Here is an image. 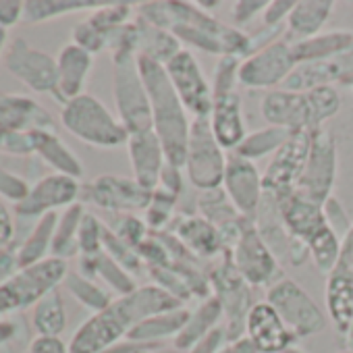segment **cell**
I'll use <instances>...</instances> for the list:
<instances>
[{"label":"cell","instance_id":"23","mask_svg":"<svg viewBox=\"0 0 353 353\" xmlns=\"http://www.w3.org/2000/svg\"><path fill=\"white\" fill-rule=\"evenodd\" d=\"M92 67H94L92 52H88L85 48L73 42L63 46V50L57 57V69H59L57 98L63 100V104L83 94Z\"/></svg>","mask_w":353,"mask_h":353},{"label":"cell","instance_id":"45","mask_svg":"<svg viewBox=\"0 0 353 353\" xmlns=\"http://www.w3.org/2000/svg\"><path fill=\"white\" fill-rule=\"evenodd\" d=\"M104 229L106 225L94 216L92 212H85L81 227H79V256H96L102 252V241H104Z\"/></svg>","mask_w":353,"mask_h":353},{"label":"cell","instance_id":"60","mask_svg":"<svg viewBox=\"0 0 353 353\" xmlns=\"http://www.w3.org/2000/svg\"><path fill=\"white\" fill-rule=\"evenodd\" d=\"M283 353H305V351H303V349H299V347H295V345H293V347H289V349H287V351H283Z\"/></svg>","mask_w":353,"mask_h":353},{"label":"cell","instance_id":"17","mask_svg":"<svg viewBox=\"0 0 353 353\" xmlns=\"http://www.w3.org/2000/svg\"><path fill=\"white\" fill-rule=\"evenodd\" d=\"M7 69L34 92L57 94L59 88V69L57 59L50 54L32 48L26 40H15L7 54Z\"/></svg>","mask_w":353,"mask_h":353},{"label":"cell","instance_id":"58","mask_svg":"<svg viewBox=\"0 0 353 353\" xmlns=\"http://www.w3.org/2000/svg\"><path fill=\"white\" fill-rule=\"evenodd\" d=\"M5 44H7V30H5V28H0V59H3Z\"/></svg>","mask_w":353,"mask_h":353},{"label":"cell","instance_id":"51","mask_svg":"<svg viewBox=\"0 0 353 353\" xmlns=\"http://www.w3.org/2000/svg\"><path fill=\"white\" fill-rule=\"evenodd\" d=\"M28 194H30V190H28V185L19 179V176L11 174V172L5 170V168H0V196L11 198L13 202L19 204Z\"/></svg>","mask_w":353,"mask_h":353},{"label":"cell","instance_id":"24","mask_svg":"<svg viewBox=\"0 0 353 353\" xmlns=\"http://www.w3.org/2000/svg\"><path fill=\"white\" fill-rule=\"evenodd\" d=\"M279 200V210H281V219L283 225L287 229V233L293 239H299L307 245V241L326 227L324 214H322V206L316 202H310L305 198H301L299 194H289L285 198H276Z\"/></svg>","mask_w":353,"mask_h":353},{"label":"cell","instance_id":"41","mask_svg":"<svg viewBox=\"0 0 353 353\" xmlns=\"http://www.w3.org/2000/svg\"><path fill=\"white\" fill-rule=\"evenodd\" d=\"M176 202L179 198L156 188L152 192V202L145 210V225L150 229V233H164L168 231V225H170V219H172V212L176 208Z\"/></svg>","mask_w":353,"mask_h":353},{"label":"cell","instance_id":"44","mask_svg":"<svg viewBox=\"0 0 353 353\" xmlns=\"http://www.w3.org/2000/svg\"><path fill=\"white\" fill-rule=\"evenodd\" d=\"M108 229L133 250H137L150 237V229H148L145 221L137 219L135 214H117L112 227H108Z\"/></svg>","mask_w":353,"mask_h":353},{"label":"cell","instance_id":"49","mask_svg":"<svg viewBox=\"0 0 353 353\" xmlns=\"http://www.w3.org/2000/svg\"><path fill=\"white\" fill-rule=\"evenodd\" d=\"M295 3L293 0H272L268 3L266 11L262 13V21L266 28H281V26H287V19L293 11Z\"/></svg>","mask_w":353,"mask_h":353},{"label":"cell","instance_id":"1","mask_svg":"<svg viewBox=\"0 0 353 353\" xmlns=\"http://www.w3.org/2000/svg\"><path fill=\"white\" fill-rule=\"evenodd\" d=\"M185 307L176 297L158 285L137 287L133 293L112 299L108 307L92 314L71 336L69 353H106L119 345L133 326L156 314Z\"/></svg>","mask_w":353,"mask_h":353},{"label":"cell","instance_id":"22","mask_svg":"<svg viewBox=\"0 0 353 353\" xmlns=\"http://www.w3.org/2000/svg\"><path fill=\"white\" fill-rule=\"evenodd\" d=\"M170 233L179 239L181 245L190 254H194L198 260H202V258L219 260L221 256L229 254L219 229L202 216L190 214V216L179 219L172 225Z\"/></svg>","mask_w":353,"mask_h":353},{"label":"cell","instance_id":"42","mask_svg":"<svg viewBox=\"0 0 353 353\" xmlns=\"http://www.w3.org/2000/svg\"><path fill=\"white\" fill-rule=\"evenodd\" d=\"M243 59L237 57H221L216 67H214V77H212V94L214 98H223L229 94L237 92L239 83V67Z\"/></svg>","mask_w":353,"mask_h":353},{"label":"cell","instance_id":"15","mask_svg":"<svg viewBox=\"0 0 353 353\" xmlns=\"http://www.w3.org/2000/svg\"><path fill=\"white\" fill-rule=\"evenodd\" d=\"M85 198L106 212L133 214L137 210H148L152 202V192L143 190L135 179L102 174L85 188Z\"/></svg>","mask_w":353,"mask_h":353},{"label":"cell","instance_id":"40","mask_svg":"<svg viewBox=\"0 0 353 353\" xmlns=\"http://www.w3.org/2000/svg\"><path fill=\"white\" fill-rule=\"evenodd\" d=\"M104 7V3H83V0H63V3H26V13H23V19L30 21V23H40V21H48V19H54V17H63V15H69V13H77V11H88V9H100Z\"/></svg>","mask_w":353,"mask_h":353},{"label":"cell","instance_id":"27","mask_svg":"<svg viewBox=\"0 0 353 353\" xmlns=\"http://www.w3.org/2000/svg\"><path fill=\"white\" fill-rule=\"evenodd\" d=\"M28 137H30L32 150L48 166H52L59 174H67V176H73V179H79V176H83V164L79 162V158L52 131H48V129H34V131L28 133Z\"/></svg>","mask_w":353,"mask_h":353},{"label":"cell","instance_id":"4","mask_svg":"<svg viewBox=\"0 0 353 353\" xmlns=\"http://www.w3.org/2000/svg\"><path fill=\"white\" fill-rule=\"evenodd\" d=\"M67 274V260L52 256L28 268H19L7 281H0V316L30 305L34 307L44 295L59 289Z\"/></svg>","mask_w":353,"mask_h":353},{"label":"cell","instance_id":"18","mask_svg":"<svg viewBox=\"0 0 353 353\" xmlns=\"http://www.w3.org/2000/svg\"><path fill=\"white\" fill-rule=\"evenodd\" d=\"M79 181L67 174H48L40 179L30 194L15 206L19 216H38L42 219L44 214L57 212V208H69L75 204L79 196Z\"/></svg>","mask_w":353,"mask_h":353},{"label":"cell","instance_id":"32","mask_svg":"<svg viewBox=\"0 0 353 353\" xmlns=\"http://www.w3.org/2000/svg\"><path fill=\"white\" fill-rule=\"evenodd\" d=\"M135 21H137V34H139L137 57H145V59H152L160 65H166L168 61H172L183 50L181 42L176 40L170 32L160 30L141 17H137Z\"/></svg>","mask_w":353,"mask_h":353},{"label":"cell","instance_id":"11","mask_svg":"<svg viewBox=\"0 0 353 353\" xmlns=\"http://www.w3.org/2000/svg\"><path fill=\"white\" fill-rule=\"evenodd\" d=\"M312 133L314 131H295L279 148L262 174L264 194L272 198H285L295 192L310 156Z\"/></svg>","mask_w":353,"mask_h":353},{"label":"cell","instance_id":"31","mask_svg":"<svg viewBox=\"0 0 353 353\" xmlns=\"http://www.w3.org/2000/svg\"><path fill=\"white\" fill-rule=\"evenodd\" d=\"M79 272L90 279L104 281L119 297L129 295L137 289V283L131 272H127L119 262H114L106 252H100L96 256H81L79 260Z\"/></svg>","mask_w":353,"mask_h":353},{"label":"cell","instance_id":"52","mask_svg":"<svg viewBox=\"0 0 353 353\" xmlns=\"http://www.w3.org/2000/svg\"><path fill=\"white\" fill-rule=\"evenodd\" d=\"M183 185H185V179H183V174H181V168L179 166H172L166 162L162 174H160V183L158 188L176 196V198H181V192H183Z\"/></svg>","mask_w":353,"mask_h":353},{"label":"cell","instance_id":"59","mask_svg":"<svg viewBox=\"0 0 353 353\" xmlns=\"http://www.w3.org/2000/svg\"><path fill=\"white\" fill-rule=\"evenodd\" d=\"M345 341H347V349H351V351H353V326H351V332L347 334V339H345Z\"/></svg>","mask_w":353,"mask_h":353},{"label":"cell","instance_id":"14","mask_svg":"<svg viewBox=\"0 0 353 353\" xmlns=\"http://www.w3.org/2000/svg\"><path fill=\"white\" fill-rule=\"evenodd\" d=\"M229 254H231V262L237 268V272L252 287H266V285L270 287L283 279L281 264H279L274 252L270 250V245L260 235L256 223H252L243 231V235L239 237V241L235 243V248Z\"/></svg>","mask_w":353,"mask_h":353},{"label":"cell","instance_id":"50","mask_svg":"<svg viewBox=\"0 0 353 353\" xmlns=\"http://www.w3.org/2000/svg\"><path fill=\"white\" fill-rule=\"evenodd\" d=\"M227 343H231V339H229L227 326L221 324V326H216L214 330H210L200 343H196L188 353H221V349H223Z\"/></svg>","mask_w":353,"mask_h":353},{"label":"cell","instance_id":"6","mask_svg":"<svg viewBox=\"0 0 353 353\" xmlns=\"http://www.w3.org/2000/svg\"><path fill=\"white\" fill-rule=\"evenodd\" d=\"M225 150L219 145L210 119H194L188 139L185 170L190 183L200 192H210L223 188L225 170H227Z\"/></svg>","mask_w":353,"mask_h":353},{"label":"cell","instance_id":"7","mask_svg":"<svg viewBox=\"0 0 353 353\" xmlns=\"http://www.w3.org/2000/svg\"><path fill=\"white\" fill-rule=\"evenodd\" d=\"M208 281L212 295L221 301L225 312V326L231 341L245 336V318L254 305L252 285L237 272L231 262V254L221 256L208 268Z\"/></svg>","mask_w":353,"mask_h":353},{"label":"cell","instance_id":"53","mask_svg":"<svg viewBox=\"0 0 353 353\" xmlns=\"http://www.w3.org/2000/svg\"><path fill=\"white\" fill-rule=\"evenodd\" d=\"M26 13V3L17 0H0V28H13Z\"/></svg>","mask_w":353,"mask_h":353},{"label":"cell","instance_id":"48","mask_svg":"<svg viewBox=\"0 0 353 353\" xmlns=\"http://www.w3.org/2000/svg\"><path fill=\"white\" fill-rule=\"evenodd\" d=\"M268 3L266 0H239V3L233 5V21L235 28H243L248 23H252L258 15H262L266 11Z\"/></svg>","mask_w":353,"mask_h":353},{"label":"cell","instance_id":"54","mask_svg":"<svg viewBox=\"0 0 353 353\" xmlns=\"http://www.w3.org/2000/svg\"><path fill=\"white\" fill-rule=\"evenodd\" d=\"M28 353H69V345H65L59 336H36L30 343Z\"/></svg>","mask_w":353,"mask_h":353},{"label":"cell","instance_id":"29","mask_svg":"<svg viewBox=\"0 0 353 353\" xmlns=\"http://www.w3.org/2000/svg\"><path fill=\"white\" fill-rule=\"evenodd\" d=\"M188 307H179L172 312H164V314H156L152 318L141 320L137 326L131 328V332L127 334L125 341L129 343H137V345H152V343H162L168 336H176L181 332V328L185 326L188 318H190Z\"/></svg>","mask_w":353,"mask_h":353},{"label":"cell","instance_id":"30","mask_svg":"<svg viewBox=\"0 0 353 353\" xmlns=\"http://www.w3.org/2000/svg\"><path fill=\"white\" fill-rule=\"evenodd\" d=\"M351 44H353V34L345 30H336V32H322L310 40L295 42L291 46H293V57L297 65H305V63L330 61L343 54Z\"/></svg>","mask_w":353,"mask_h":353},{"label":"cell","instance_id":"20","mask_svg":"<svg viewBox=\"0 0 353 353\" xmlns=\"http://www.w3.org/2000/svg\"><path fill=\"white\" fill-rule=\"evenodd\" d=\"M260 112L270 127H279L289 133L312 131L307 98L303 92H291L283 88L270 90L260 102Z\"/></svg>","mask_w":353,"mask_h":353},{"label":"cell","instance_id":"21","mask_svg":"<svg viewBox=\"0 0 353 353\" xmlns=\"http://www.w3.org/2000/svg\"><path fill=\"white\" fill-rule=\"evenodd\" d=\"M129 160L133 168V179L148 192H154L160 183V174L166 166V154L158 139V135L152 131L133 133L127 141Z\"/></svg>","mask_w":353,"mask_h":353},{"label":"cell","instance_id":"5","mask_svg":"<svg viewBox=\"0 0 353 353\" xmlns=\"http://www.w3.org/2000/svg\"><path fill=\"white\" fill-rule=\"evenodd\" d=\"M112 90L119 121L125 125L129 135L152 131V104L143 79L137 69V57L119 54L112 57Z\"/></svg>","mask_w":353,"mask_h":353},{"label":"cell","instance_id":"12","mask_svg":"<svg viewBox=\"0 0 353 353\" xmlns=\"http://www.w3.org/2000/svg\"><path fill=\"white\" fill-rule=\"evenodd\" d=\"M164 69L185 110L192 112L194 119H208L214 106V94L198 59L190 50H181L164 65Z\"/></svg>","mask_w":353,"mask_h":353},{"label":"cell","instance_id":"28","mask_svg":"<svg viewBox=\"0 0 353 353\" xmlns=\"http://www.w3.org/2000/svg\"><path fill=\"white\" fill-rule=\"evenodd\" d=\"M223 318H225V312H223L221 301L214 295L208 297V299H204L196 310L190 312V318H188L185 326L181 328L179 334L172 339V347H176L179 351H190L210 330H214L216 326H221V320Z\"/></svg>","mask_w":353,"mask_h":353},{"label":"cell","instance_id":"35","mask_svg":"<svg viewBox=\"0 0 353 353\" xmlns=\"http://www.w3.org/2000/svg\"><path fill=\"white\" fill-rule=\"evenodd\" d=\"M83 216H85V210L81 204L69 206L59 216V225H57V233H54V241H52V250H50L52 258L67 260V258L79 254L77 237H79V227H81Z\"/></svg>","mask_w":353,"mask_h":353},{"label":"cell","instance_id":"55","mask_svg":"<svg viewBox=\"0 0 353 353\" xmlns=\"http://www.w3.org/2000/svg\"><path fill=\"white\" fill-rule=\"evenodd\" d=\"M15 227H13V219L9 214V208L5 206V202L0 200V250L7 248L13 239Z\"/></svg>","mask_w":353,"mask_h":353},{"label":"cell","instance_id":"19","mask_svg":"<svg viewBox=\"0 0 353 353\" xmlns=\"http://www.w3.org/2000/svg\"><path fill=\"white\" fill-rule=\"evenodd\" d=\"M245 336L258 353H283L297 343V336L268 301H256L252 305L245 318Z\"/></svg>","mask_w":353,"mask_h":353},{"label":"cell","instance_id":"61","mask_svg":"<svg viewBox=\"0 0 353 353\" xmlns=\"http://www.w3.org/2000/svg\"><path fill=\"white\" fill-rule=\"evenodd\" d=\"M339 353H353L351 349H345V351H339Z\"/></svg>","mask_w":353,"mask_h":353},{"label":"cell","instance_id":"33","mask_svg":"<svg viewBox=\"0 0 353 353\" xmlns=\"http://www.w3.org/2000/svg\"><path fill=\"white\" fill-rule=\"evenodd\" d=\"M57 225H59V214L57 212H50V214H44L42 219H38L34 231L30 233V237L17 250L19 268H28L32 264H38V262L50 258L48 254L52 250Z\"/></svg>","mask_w":353,"mask_h":353},{"label":"cell","instance_id":"57","mask_svg":"<svg viewBox=\"0 0 353 353\" xmlns=\"http://www.w3.org/2000/svg\"><path fill=\"white\" fill-rule=\"evenodd\" d=\"M17 334V326L9 320H0V347L5 343H9L13 336Z\"/></svg>","mask_w":353,"mask_h":353},{"label":"cell","instance_id":"2","mask_svg":"<svg viewBox=\"0 0 353 353\" xmlns=\"http://www.w3.org/2000/svg\"><path fill=\"white\" fill-rule=\"evenodd\" d=\"M137 69L150 96L154 133L158 135L164 148L166 162L172 166L185 168L188 139L192 129L188 110L181 98L176 96L164 65L145 57H137Z\"/></svg>","mask_w":353,"mask_h":353},{"label":"cell","instance_id":"25","mask_svg":"<svg viewBox=\"0 0 353 353\" xmlns=\"http://www.w3.org/2000/svg\"><path fill=\"white\" fill-rule=\"evenodd\" d=\"M208 119H210V127H212V133H214L219 145L223 150L235 152L248 135L241 96L235 92V94H229L223 98H214V106H212V112Z\"/></svg>","mask_w":353,"mask_h":353},{"label":"cell","instance_id":"39","mask_svg":"<svg viewBox=\"0 0 353 353\" xmlns=\"http://www.w3.org/2000/svg\"><path fill=\"white\" fill-rule=\"evenodd\" d=\"M341 245L343 239L326 225L324 229H320L310 241H307V250H310V258L314 260V266L324 272L330 274V270L334 268L339 254H341Z\"/></svg>","mask_w":353,"mask_h":353},{"label":"cell","instance_id":"43","mask_svg":"<svg viewBox=\"0 0 353 353\" xmlns=\"http://www.w3.org/2000/svg\"><path fill=\"white\" fill-rule=\"evenodd\" d=\"M102 252H106L114 262H119V264H121L127 272H131V274H137V272H141V268H143V262H141V258L137 256V252H135L133 248H129L125 241H121V239L108 229V225H106V229H104Z\"/></svg>","mask_w":353,"mask_h":353},{"label":"cell","instance_id":"36","mask_svg":"<svg viewBox=\"0 0 353 353\" xmlns=\"http://www.w3.org/2000/svg\"><path fill=\"white\" fill-rule=\"evenodd\" d=\"M289 135H291L289 131L268 125L264 129H258V131L248 133L245 139L239 143V148L233 154H237V156H241L245 160L256 162V160H260V158H264L268 154L274 156L279 152V148L289 139Z\"/></svg>","mask_w":353,"mask_h":353},{"label":"cell","instance_id":"3","mask_svg":"<svg viewBox=\"0 0 353 353\" xmlns=\"http://www.w3.org/2000/svg\"><path fill=\"white\" fill-rule=\"evenodd\" d=\"M61 121L65 129L77 139L96 148H119L127 145L129 131L125 125L94 96L81 94L63 104Z\"/></svg>","mask_w":353,"mask_h":353},{"label":"cell","instance_id":"34","mask_svg":"<svg viewBox=\"0 0 353 353\" xmlns=\"http://www.w3.org/2000/svg\"><path fill=\"white\" fill-rule=\"evenodd\" d=\"M32 326L38 336H59L67 328V312L59 289L44 295L32 310Z\"/></svg>","mask_w":353,"mask_h":353},{"label":"cell","instance_id":"38","mask_svg":"<svg viewBox=\"0 0 353 353\" xmlns=\"http://www.w3.org/2000/svg\"><path fill=\"white\" fill-rule=\"evenodd\" d=\"M307 98V108H310V127L312 131L322 129L326 121L339 114L341 110V96L334 85H320L314 90L303 92Z\"/></svg>","mask_w":353,"mask_h":353},{"label":"cell","instance_id":"26","mask_svg":"<svg viewBox=\"0 0 353 353\" xmlns=\"http://www.w3.org/2000/svg\"><path fill=\"white\" fill-rule=\"evenodd\" d=\"M332 11H334L332 0H299V3H295L287 19L285 38L291 44H295L322 34V28L328 23Z\"/></svg>","mask_w":353,"mask_h":353},{"label":"cell","instance_id":"16","mask_svg":"<svg viewBox=\"0 0 353 353\" xmlns=\"http://www.w3.org/2000/svg\"><path fill=\"white\" fill-rule=\"evenodd\" d=\"M223 190L229 196L231 204L248 219L256 221L258 208L264 200L262 174L256 162L245 160L237 154H231L227 160V170L223 179Z\"/></svg>","mask_w":353,"mask_h":353},{"label":"cell","instance_id":"8","mask_svg":"<svg viewBox=\"0 0 353 353\" xmlns=\"http://www.w3.org/2000/svg\"><path fill=\"white\" fill-rule=\"evenodd\" d=\"M266 301L279 312V316L297 336V341L314 336L326 328V314L318 307L310 293L293 279L283 276L281 281L270 285Z\"/></svg>","mask_w":353,"mask_h":353},{"label":"cell","instance_id":"9","mask_svg":"<svg viewBox=\"0 0 353 353\" xmlns=\"http://www.w3.org/2000/svg\"><path fill=\"white\" fill-rule=\"evenodd\" d=\"M334 179H336V141L332 133L322 127L312 133L310 156L299 176L295 194L322 206L332 196Z\"/></svg>","mask_w":353,"mask_h":353},{"label":"cell","instance_id":"37","mask_svg":"<svg viewBox=\"0 0 353 353\" xmlns=\"http://www.w3.org/2000/svg\"><path fill=\"white\" fill-rule=\"evenodd\" d=\"M65 287L92 314L102 312L104 307H108L112 303L110 293L104 287H100L94 279L85 276L81 272H69L67 279H65Z\"/></svg>","mask_w":353,"mask_h":353},{"label":"cell","instance_id":"13","mask_svg":"<svg viewBox=\"0 0 353 353\" xmlns=\"http://www.w3.org/2000/svg\"><path fill=\"white\" fill-rule=\"evenodd\" d=\"M295 67L297 61L293 57V46L287 38H283L241 61L239 83L250 90L270 92L272 88L283 85Z\"/></svg>","mask_w":353,"mask_h":353},{"label":"cell","instance_id":"56","mask_svg":"<svg viewBox=\"0 0 353 353\" xmlns=\"http://www.w3.org/2000/svg\"><path fill=\"white\" fill-rule=\"evenodd\" d=\"M221 353H258V351H256L254 343H252L248 336H241V339H237V341L227 343V345L221 349Z\"/></svg>","mask_w":353,"mask_h":353},{"label":"cell","instance_id":"46","mask_svg":"<svg viewBox=\"0 0 353 353\" xmlns=\"http://www.w3.org/2000/svg\"><path fill=\"white\" fill-rule=\"evenodd\" d=\"M322 214H324V221H326V225L343 239L349 231H351V219L347 216V210L343 208V204L334 198V196H330L324 204H322Z\"/></svg>","mask_w":353,"mask_h":353},{"label":"cell","instance_id":"47","mask_svg":"<svg viewBox=\"0 0 353 353\" xmlns=\"http://www.w3.org/2000/svg\"><path fill=\"white\" fill-rule=\"evenodd\" d=\"M324 71H326V79L330 85L339 83L345 77H353V44L339 57L324 61Z\"/></svg>","mask_w":353,"mask_h":353},{"label":"cell","instance_id":"10","mask_svg":"<svg viewBox=\"0 0 353 353\" xmlns=\"http://www.w3.org/2000/svg\"><path fill=\"white\" fill-rule=\"evenodd\" d=\"M324 301L336 334L347 339L353 326V225L351 231L343 237L334 268L330 274H326Z\"/></svg>","mask_w":353,"mask_h":353}]
</instances>
